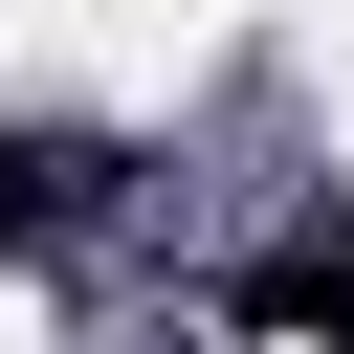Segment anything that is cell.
I'll list each match as a JSON object with an SVG mask.
<instances>
[{
	"label": "cell",
	"mask_w": 354,
	"mask_h": 354,
	"mask_svg": "<svg viewBox=\"0 0 354 354\" xmlns=\"http://www.w3.org/2000/svg\"><path fill=\"white\" fill-rule=\"evenodd\" d=\"M88 199H111V155H88V133H0V243H66Z\"/></svg>",
	"instance_id": "obj_1"
},
{
	"label": "cell",
	"mask_w": 354,
	"mask_h": 354,
	"mask_svg": "<svg viewBox=\"0 0 354 354\" xmlns=\"http://www.w3.org/2000/svg\"><path fill=\"white\" fill-rule=\"evenodd\" d=\"M243 332H310V354H354V243H266V266H243Z\"/></svg>",
	"instance_id": "obj_2"
}]
</instances>
